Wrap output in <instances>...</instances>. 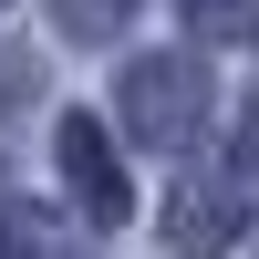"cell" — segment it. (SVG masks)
I'll use <instances>...</instances> for the list:
<instances>
[{
    "label": "cell",
    "mask_w": 259,
    "mask_h": 259,
    "mask_svg": "<svg viewBox=\"0 0 259 259\" xmlns=\"http://www.w3.org/2000/svg\"><path fill=\"white\" fill-rule=\"evenodd\" d=\"M114 114H124L135 145H166V156L197 145V124H207V62H197V52H145V62H124Z\"/></svg>",
    "instance_id": "cell-1"
},
{
    "label": "cell",
    "mask_w": 259,
    "mask_h": 259,
    "mask_svg": "<svg viewBox=\"0 0 259 259\" xmlns=\"http://www.w3.org/2000/svg\"><path fill=\"white\" fill-rule=\"evenodd\" d=\"M239 187L228 177H177V197H166V249L177 259H218L228 239H239Z\"/></svg>",
    "instance_id": "cell-3"
},
{
    "label": "cell",
    "mask_w": 259,
    "mask_h": 259,
    "mask_svg": "<svg viewBox=\"0 0 259 259\" xmlns=\"http://www.w3.org/2000/svg\"><path fill=\"white\" fill-rule=\"evenodd\" d=\"M228 187H259V94H249V114H239V135H228Z\"/></svg>",
    "instance_id": "cell-6"
},
{
    "label": "cell",
    "mask_w": 259,
    "mask_h": 259,
    "mask_svg": "<svg viewBox=\"0 0 259 259\" xmlns=\"http://www.w3.org/2000/svg\"><path fill=\"white\" fill-rule=\"evenodd\" d=\"M197 41H259V0H177Z\"/></svg>",
    "instance_id": "cell-5"
},
{
    "label": "cell",
    "mask_w": 259,
    "mask_h": 259,
    "mask_svg": "<svg viewBox=\"0 0 259 259\" xmlns=\"http://www.w3.org/2000/svg\"><path fill=\"white\" fill-rule=\"evenodd\" d=\"M0 259H52V239H41V218H21V207H0Z\"/></svg>",
    "instance_id": "cell-7"
},
{
    "label": "cell",
    "mask_w": 259,
    "mask_h": 259,
    "mask_svg": "<svg viewBox=\"0 0 259 259\" xmlns=\"http://www.w3.org/2000/svg\"><path fill=\"white\" fill-rule=\"evenodd\" d=\"M145 0H52V21H62V41H114L124 21H135Z\"/></svg>",
    "instance_id": "cell-4"
},
{
    "label": "cell",
    "mask_w": 259,
    "mask_h": 259,
    "mask_svg": "<svg viewBox=\"0 0 259 259\" xmlns=\"http://www.w3.org/2000/svg\"><path fill=\"white\" fill-rule=\"evenodd\" d=\"M52 156H62V187H73V207H83L94 228H124V218H135V187H124V166H114V135H104L94 114H62Z\"/></svg>",
    "instance_id": "cell-2"
}]
</instances>
